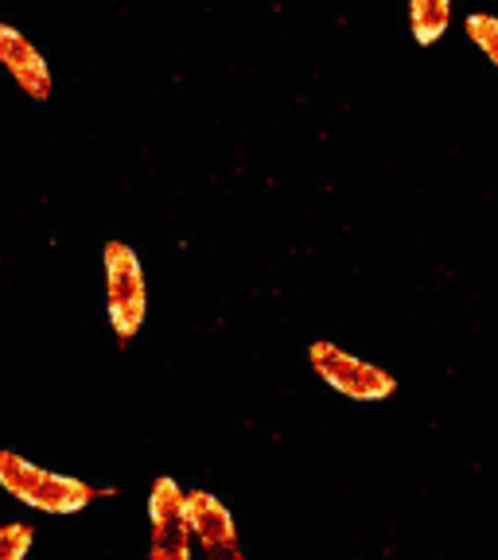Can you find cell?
<instances>
[{
	"mask_svg": "<svg viewBox=\"0 0 498 560\" xmlns=\"http://www.w3.org/2000/svg\"><path fill=\"white\" fill-rule=\"evenodd\" d=\"M464 27H467V35H472V44L498 67V16H479V12H475V16H467Z\"/></svg>",
	"mask_w": 498,
	"mask_h": 560,
	"instance_id": "cell-9",
	"label": "cell"
},
{
	"mask_svg": "<svg viewBox=\"0 0 498 560\" xmlns=\"http://www.w3.org/2000/svg\"><path fill=\"white\" fill-rule=\"evenodd\" d=\"M0 67L9 70L12 79H16V86L24 90L32 102H47V97L55 94V79H51L47 59L39 55V47L12 24H0Z\"/></svg>",
	"mask_w": 498,
	"mask_h": 560,
	"instance_id": "cell-6",
	"label": "cell"
},
{
	"mask_svg": "<svg viewBox=\"0 0 498 560\" xmlns=\"http://www.w3.org/2000/svg\"><path fill=\"white\" fill-rule=\"evenodd\" d=\"M308 362L320 374V382H327L335 394L350 397V401H385L397 394V377L390 370L374 366V362L350 354V350L335 347V342L320 339L308 347Z\"/></svg>",
	"mask_w": 498,
	"mask_h": 560,
	"instance_id": "cell-3",
	"label": "cell"
},
{
	"mask_svg": "<svg viewBox=\"0 0 498 560\" xmlns=\"http://www.w3.org/2000/svg\"><path fill=\"white\" fill-rule=\"evenodd\" d=\"M35 541V529L24 522L0 525V560H24Z\"/></svg>",
	"mask_w": 498,
	"mask_h": 560,
	"instance_id": "cell-8",
	"label": "cell"
},
{
	"mask_svg": "<svg viewBox=\"0 0 498 560\" xmlns=\"http://www.w3.org/2000/svg\"><path fill=\"white\" fill-rule=\"evenodd\" d=\"M0 487L9 490L12 499L24 502L32 510H44V514H79L90 502L109 499V490L90 487L86 479H70V475L47 471V467L32 464L24 455L0 447Z\"/></svg>",
	"mask_w": 498,
	"mask_h": 560,
	"instance_id": "cell-1",
	"label": "cell"
},
{
	"mask_svg": "<svg viewBox=\"0 0 498 560\" xmlns=\"http://www.w3.org/2000/svg\"><path fill=\"white\" fill-rule=\"evenodd\" d=\"M149 557L152 560H187L195 549L192 517H187V490L175 479L160 475L149 490Z\"/></svg>",
	"mask_w": 498,
	"mask_h": 560,
	"instance_id": "cell-4",
	"label": "cell"
},
{
	"mask_svg": "<svg viewBox=\"0 0 498 560\" xmlns=\"http://www.w3.org/2000/svg\"><path fill=\"white\" fill-rule=\"evenodd\" d=\"M452 24V0H409V27L420 47L437 44Z\"/></svg>",
	"mask_w": 498,
	"mask_h": 560,
	"instance_id": "cell-7",
	"label": "cell"
},
{
	"mask_svg": "<svg viewBox=\"0 0 498 560\" xmlns=\"http://www.w3.org/2000/svg\"><path fill=\"white\" fill-rule=\"evenodd\" d=\"M187 517H192V537L207 557L215 560H242V541H238L234 514L227 502L215 499L210 490H192L187 494Z\"/></svg>",
	"mask_w": 498,
	"mask_h": 560,
	"instance_id": "cell-5",
	"label": "cell"
},
{
	"mask_svg": "<svg viewBox=\"0 0 498 560\" xmlns=\"http://www.w3.org/2000/svg\"><path fill=\"white\" fill-rule=\"evenodd\" d=\"M102 269L109 327H114L117 342H129L144 327V315H149V280H144V269H140V257L125 242H105Z\"/></svg>",
	"mask_w": 498,
	"mask_h": 560,
	"instance_id": "cell-2",
	"label": "cell"
}]
</instances>
